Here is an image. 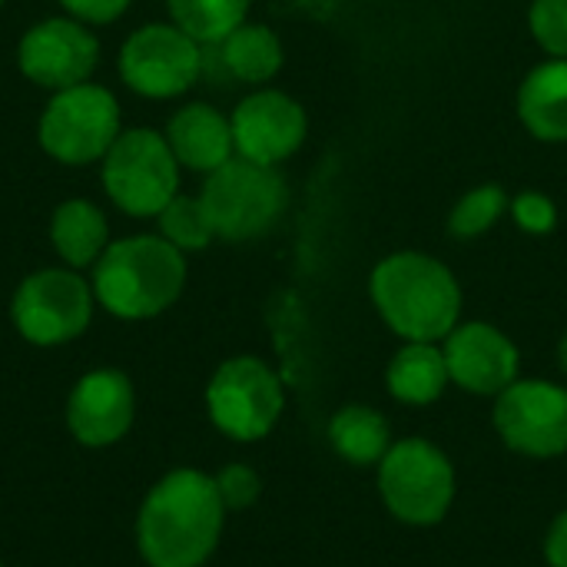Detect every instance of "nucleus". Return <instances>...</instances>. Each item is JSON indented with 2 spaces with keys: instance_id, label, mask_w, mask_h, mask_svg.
I'll list each match as a JSON object with an SVG mask.
<instances>
[{
  "instance_id": "nucleus-19",
  "label": "nucleus",
  "mask_w": 567,
  "mask_h": 567,
  "mask_svg": "<svg viewBox=\"0 0 567 567\" xmlns=\"http://www.w3.org/2000/svg\"><path fill=\"white\" fill-rule=\"evenodd\" d=\"M50 243L66 266H73V269L93 266L103 256V249L110 246L106 219H103L100 206H93L90 199L60 203L50 219Z\"/></svg>"
},
{
  "instance_id": "nucleus-25",
  "label": "nucleus",
  "mask_w": 567,
  "mask_h": 567,
  "mask_svg": "<svg viewBox=\"0 0 567 567\" xmlns=\"http://www.w3.org/2000/svg\"><path fill=\"white\" fill-rule=\"evenodd\" d=\"M532 33L548 53H555L558 60H567V0H535L532 3Z\"/></svg>"
},
{
  "instance_id": "nucleus-14",
  "label": "nucleus",
  "mask_w": 567,
  "mask_h": 567,
  "mask_svg": "<svg viewBox=\"0 0 567 567\" xmlns=\"http://www.w3.org/2000/svg\"><path fill=\"white\" fill-rule=\"evenodd\" d=\"M229 126L243 159L276 166L302 146L306 110L279 90H259L236 106Z\"/></svg>"
},
{
  "instance_id": "nucleus-2",
  "label": "nucleus",
  "mask_w": 567,
  "mask_h": 567,
  "mask_svg": "<svg viewBox=\"0 0 567 567\" xmlns=\"http://www.w3.org/2000/svg\"><path fill=\"white\" fill-rule=\"evenodd\" d=\"M93 296L116 319H153L166 312L183 286L186 262L163 236L116 239L93 262Z\"/></svg>"
},
{
  "instance_id": "nucleus-24",
  "label": "nucleus",
  "mask_w": 567,
  "mask_h": 567,
  "mask_svg": "<svg viewBox=\"0 0 567 567\" xmlns=\"http://www.w3.org/2000/svg\"><path fill=\"white\" fill-rule=\"evenodd\" d=\"M505 209H508V193L502 186H495V183L478 186L455 203V209L449 216V233L455 239H475V236L488 233L505 216Z\"/></svg>"
},
{
  "instance_id": "nucleus-32",
  "label": "nucleus",
  "mask_w": 567,
  "mask_h": 567,
  "mask_svg": "<svg viewBox=\"0 0 567 567\" xmlns=\"http://www.w3.org/2000/svg\"><path fill=\"white\" fill-rule=\"evenodd\" d=\"M0 3H3V0H0Z\"/></svg>"
},
{
  "instance_id": "nucleus-3",
  "label": "nucleus",
  "mask_w": 567,
  "mask_h": 567,
  "mask_svg": "<svg viewBox=\"0 0 567 567\" xmlns=\"http://www.w3.org/2000/svg\"><path fill=\"white\" fill-rule=\"evenodd\" d=\"M372 302L382 319L409 342L445 339L462 316L455 276L425 252H395L372 272Z\"/></svg>"
},
{
  "instance_id": "nucleus-23",
  "label": "nucleus",
  "mask_w": 567,
  "mask_h": 567,
  "mask_svg": "<svg viewBox=\"0 0 567 567\" xmlns=\"http://www.w3.org/2000/svg\"><path fill=\"white\" fill-rule=\"evenodd\" d=\"M159 219V233L169 246H176L179 252H193V249H206L209 239L216 236L213 226H209V216L199 203V196H173L163 213L156 216Z\"/></svg>"
},
{
  "instance_id": "nucleus-26",
  "label": "nucleus",
  "mask_w": 567,
  "mask_h": 567,
  "mask_svg": "<svg viewBox=\"0 0 567 567\" xmlns=\"http://www.w3.org/2000/svg\"><path fill=\"white\" fill-rule=\"evenodd\" d=\"M216 488H219V498H223L226 512H243V508L256 505L259 495H262V482L249 465H226L216 475Z\"/></svg>"
},
{
  "instance_id": "nucleus-15",
  "label": "nucleus",
  "mask_w": 567,
  "mask_h": 567,
  "mask_svg": "<svg viewBox=\"0 0 567 567\" xmlns=\"http://www.w3.org/2000/svg\"><path fill=\"white\" fill-rule=\"evenodd\" d=\"M449 379L475 395H502L518 379L515 342L488 322H465L445 336Z\"/></svg>"
},
{
  "instance_id": "nucleus-6",
  "label": "nucleus",
  "mask_w": 567,
  "mask_h": 567,
  "mask_svg": "<svg viewBox=\"0 0 567 567\" xmlns=\"http://www.w3.org/2000/svg\"><path fill=\"white\" fill-rule=\"evenodd\" d=\"M379 492L399 522L429 528L439 525L452 508L455 468L432 442L402 439L379 462Z\"/></svg>"
},
{
  "instance_id": "nucleus-7",
  "label": "nucleus",
  "mask_w": 567,
  "mask_h": 567,
  "mask_svg": "<svg viewBox=\"0 0 567 567\" xmlns=\"http://www.w3.org/2000/svg\"><path fill=\"white\" fill-rule=\"evenodd\" d=\"M120 133V103L96 83L53 93L37 126L40 146L63 166H86L103 159Z\"/></svg>"
},
{
  "instance_id": "nucleus-20",
  "label": "nucleus",
  "mask_w": 567,
  "mask_h": 567,
  "mask_svg": "<svg viewBox=\"0 0 567 567\" xmlns=\"http://www.w3.org/2000/svg\"><path fill=\"white\" fill-rule=\"evenodd\" d=\"M385 382H389V392L399 402H405V405H429L452 382L449 379V365H445V352L435 342H409L405 349L395 352Z\"/></svg>"
},
{
  "instance_id": "nucleus-17",
  "label": "nucleus",
  "mask_w": 567,
  "mask_h": 567,
  "mask_svg": "<svg viewBox=\"0 0 567 567\" xmlns=\"http://www.w3.org/2000/svg\"><path fill=\"white\" fill-rule=\"evenodd\" d=\"M518 116L532 136L545 143H567V60L535 66L518 90Z\"/></svg>"
},
{
  "instance_id": "nucleus-11",
  "label": "nucleus",
  "mask_w": 567,
  "mask_h": 567,
  "mask_svg": "<svg viewBox=\"0 0 567 567\" xmlns=\"http://www.w3.org/2000/svg\"><path fill=\"white\" fill-rule=\"evenodd\" d=\"M495 429L502 442L532 458L567 452V389L555 382H512L495 402Z\"/></svg>"
},
{
  "instance_id": "nucleus-21",
  "label": "nucleus",
  "mask_w": 567,
  "mask_h": 567,
  "mask_svg": "<svg viewBox=\"0 0 567 567\" xmlns=\"http://www.w3.org/2000/svg\"><path fill=\"white\" fill-rule=\"evenodd\" d=\"M329 442L349 465H379L392 449L389 422L369 405H346L329 422Z\"/></svg>"
},
{
  "instance_id": "nucleus-27",
  "label": "nucleus",
  "mask_w": 567,
  "mask_h": 567,
  "mask_svg": "<svg viewBox=\"0 0 567 567\" xmlns=\"http://www.w3.org/2000/svg\"><path fill=\"white\" fill-rule=\"evenodd\" d=\"M512 213H515L518 226H522V229H528V233H551V229H555V223H558V209H555V203H551L548 196L535 193V189L518 193V196H515V203H512Z\"/></svg>"
},
{
  "instance_id": "nucleus-4",
  "label": "nucleus",
  "mask_w": 567,
  "mask_h": 567,
  "mask_svg": "<svg viewBox=\"0 0 567 567\" xmlns=\"http://www.w3.org/2000/svg\"><path fill=\"white\" fill-rule=\"evenodd\" d=\"M199 203L219 239L246 243L279 223L286 209V179L276 166L239 156L209 173Z\"/></svg>"
},
{
  "instance_id": "nucleus-9",
  "label": "nucleus",
  "mask_w": 567,
  "mask_h": 567,
  "mask_svg": "<svg viewBox=\"0 0 567 567\" xmlns=\"http://www.w3.org/2000/svg\"><path fill=\"white\" fill-rule=\"evenodd\" d=\"M93 302V286L76 269H40L17 286L10 319L33 346H63L86 332Z\"/></svg>"
},
{
  "instance_id": "nucleus-18",
  "label": "nucleus",
  "mask_w": 567,
  "mask_h": 567,
  "mask_svg": "<svg viewBox=\"0 0 567 567\" xmlns=\"http://www.w3.org/2000/svg\"><path fill=\"white\" fill-rule=\"evenodd\" d=\"M209 47H216L219 70L239 83H266L282 66V43L262 23H239L229 37Z\"/></svg>"
},
{
  "instance_id": "nucleus-22",
  "label": "nucleus",
  "mask_w": 567,
  "mask_h": 567,
  "mask_svg": "<svg viewBox=\"0 0 567 567\" xmlns=\"http://www.w3.org/2000/svg\"><path fill=\"white\" fill-rule=\"evenodd\" d=\"M173 23L196 43H219L239 23H246L249 0H166Z\"/></svg>"
},
{
  "instance_id": "nucleus-30",
  "label": "nucleus",
  "mask_w": 567,
  "mask_h": 567,
  "mask_svg": "<svg viewBox=\"0 0 567 567\" xmlns=\"http://www.w3.org/2000/svg\"><path fill=\"white\" fill-rule=\"evenodd\" d=\"M558 359H561V369L567 372V332L565 339H561V349H558Z\"/></svg>"
},
{
  "instance_id": "nucleus-12",
  "label": "nucleus",
  "mask_w": 567,
  "mask_h": 567,
  "mask_svg": "<svg viewBox=\"0 0 567 567\" xmlns=\"http://www.w3.org/2000/svg\"><path fill=\"white\" fill-rule=\"evenodd\" d=\"M96 37L70 17H50L33 23L17 47V63L23 76L53 93L86 83L96 70Z\"/></svg>"
},
{
  "instance_id": "nucleus-1",
  "label": "nucleus",
  "mask_w": 567,
  "mask_h": 567,
  "mask_svg": "<svg viewBox=\"0 0 567 567\" xmlns=\"http://www.w3.org/2000/svg\"><path fill=\"white\" fill-rule=\"evenodd\" d=\"M226 505L216 478L196 468L163 475L136 515V548L150 567H203L223 535Z\"/></svg>"
},
{
  "instance_id": "nucleus-29",
  "label": "nucleus",
  "mask_w": 567,
  "mask_h": 567,
  "mask_svg": "<svg viewBox=\"0 0 567 567\" xmlns=\"http://www.w3.org/2000/svg\"><path fill=\"white\" fill-rule=\"evenodd\" d=\"M545 558L551 567H567V512H561L545 538Z\"/></svg>"
},
{
  "instance_id": "nucleus-28",
  "label": "nucleus",
  "mask_w": 567,
  "mask_h": 567,
  "mask_svg": "<svg viewBox=\"0 0 567 567\" xmlns=\"http://www.w3.org/2000/svg\"><path fill=\"white\" fill-rule=\"evenodd\" d=\"M60 3L80 23H113L130 7V0H60Z\"/></svg>"
},
{
  "instance_id": "nucleus-5",
  "label": "nucleus",
  "mask_w": 567,
  "mask_h": 567,
  "mask_svg": "<svg viewBox=\"0 0 567 567\" xmlns=\"http://www.w3.org/2000/svg\"><path fill=\"white\" fill-rule=\"evenodd\" d=\"M103 186L126 216H159L179 186V163L166 136L146 126L123 130L103 156Z\"/></svg>"
},
{
  "instance_id": "nucleus-8",
  "label": "nucleus",
  "mask_w": 567,
  "mask_h": 567,
  "mask_svg": "<svg viewBox=\"0 0 567 567\" xmlns=\"http://www.w3.org/2000/svg\"><path fill=\"white\" fill-rule=\"evenodd\" d=\"M282 382L256 355H236L216 369L206 389V409L213 425L236 439L256 442L266 439L282 415Z\"/></svg>"
},
{
  "instance_id": "nucleus-31",
  "label": "nucleus",
  "mask_w": 567,
  "mask_h": 567,
  "mask_svg": "<svg viewBox=\"0 0 567 567\" xmlns=\"http://www.w3.org/2000/svg\"><path fill=\"white\" fill-rule=\"evenodd\" d=\"M0 567H3V561H0Z\"/></svg>"
},
{
  "instance_id": "nucleus-10",
  "label": "nucleus",
  "mask_w": 567,
  "mask_h": 567,
  "mask_svg": "<svg viewBox=\"0 0 567 567\" xmlns=\"http://www.w3.org/2000/svg\"><path fill=\"white\" fill-rule=\"evenodd\" d=\"M203 43L183 33L176 23H146L126 37L120 50L123 83L150 100H169L186 93L203 73Z\"/></svg>"
},
{
  "instance_id": "nucleus-16",
  "label": "nucleus",
  "mask_w": 567,
  "mask_h": 567,
  "mask_svg": "<svg viewBox=\"0 0 567 567\" xmlns=\"http://www.w3.org/2000/svg\"><path fill=\"white\" fill-rule=\"evenodd\" d=\"M163 136H166L176 163L186 169H196V173L219 169L223 163L233 159V150H236L229 120L206 103H189V106L176 110Z\"/></svg>"
},
{
  "instance_id": "nucleus-13",
  "label": "nucleus",
  "mask_w": 567,
  "mask_h": 567,
  "mask_svg": "<svg viewBox=\"0 0 567 567\" xmlns=\"http://www.w3.org/2000/svg\"><path fill=\"white\" fill-rule=\"evenodd\" d=\"M136 419V392L120 369L86 372L66 399V429L86 449L116 445Z\"/></svg>"
}]
</instances>
